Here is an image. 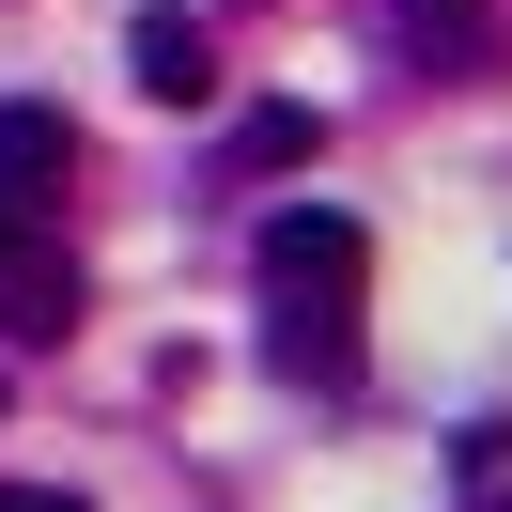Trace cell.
I'll list each match as a JSON object with an SVG mask.
<instances>
[{
	"instance_id": "2",
	"label": "cell",
	"mask_w": 512,
	"mask_h": 512,
	"mask_svg": "<svg viewBox=\"0 0 512 512\" xmlns=\"http://www.w3.org/2000/svg\"><path fill=\"white\" fill-rule=\"evenodd\" d=\"M125 63H140V94H156V109H202V94H218V32H202V16H171V0L125 32Z\"/></svg>"
},
{
	"instance_id": "4",
	"label": "cell",
	"mask_w": 512,
	"mask_h": 512,
	"mask_svg": "<svg viewBox=\"0 0 512 512\" xmlns=\"http://www.w3.org/2000/svg\"><path fill=\"white\" fill-rule=\"evenodd\" d=\"M47 171H78V125L16 94V109H0V187H47Z\"/></svg>"
},
{
	"instance_id": "1",
	"label": "cell",
	"mask_w": 512,
	"mask_h": 512,
	"mask_svg": "<svg viewBox=\"0 0 512 512\" xmlns=\"http://www.w3.org/2000/svg\"><path fill=\"white\" fill-rule=\"evenodd\" d=\"M357 280H373V233L342 218V202H280L264 218V295H280V373H311V388H342L357 373Z\"/></svg>"
},
{
	"instance_id": "3",
	"label": "cell",
	"mask_w": 512,
	"mask_h": 512,
	"mask_svg": "<svg viewBox=\"0 0 512 512\" xmlns=\"http://www.w3.org/2000/svg\"><path fill=\"white\" fill-rule=\"evenodd\" d=\"M63 311H78V280H63V264L32 249V233H16V249H0V326H16V342H47Z\"/></svg>"
},
{
	"instance_id": "7",
	"label": "cell",
	"mask_w": 512,
	"mask_h": 512,
	"mask_svg": "<svg viewBox=\"0 0 512 512\" xmlns=\"http://www.w3.org/2000/svg\"><path fill=\"white\" fill-rule=\"evenodd\" d=\"M0 249H16V187H0Z\"/></svg>"
},
{
	"instance_id": "5",
	"label": "cell",
	"mask_w": 512,
	"mask_h": 512,
	"mask_svg": "<svg viewBox=\"0 0 512 512\" xmlns=\"http://www.w3.org/2000/svg\"><path fill=\"white\" fill-rule=\"evenodd\" d=\"M311 140H326L311 109H249V171H295V156H311Z\"/></svg>"
},
{
	"instance_id": "6",
	"label": "cell",
	"mask_w": 512,
	"mask_h": 512,
	"mask_svg": "<svg viewBox=\"0 0 512 512\" xmlns=\"http://www.w3.org/2000/svg\"><path fill=\"white\" fill-rule=\"evenodd\" d=\"M0 512H94V497H63V481H0Z\"/></svg>"
}]
</instances>
